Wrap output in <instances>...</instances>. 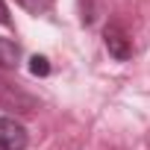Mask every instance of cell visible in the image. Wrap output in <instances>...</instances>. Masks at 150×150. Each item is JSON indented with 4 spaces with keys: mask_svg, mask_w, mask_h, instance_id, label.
Masks as SVG:
<instances>
[{
    "mask_svg": "<svg viewBox=\"0 0 150 150\" xmlns=\"http://www.w3.org/2000/svg\"><path fill=\"white\" fill-rule=\"evenodd\" d=\"M27 129L15 118H0V150H24Z\"/></svg>",
    "mask_w": 150,
    "mask_h": 150,
    "instance_id": "6da1fadb",
    "label": "cell"
},
{
    "mask_svg": "<svg viewBox=\"0 0 150 150\" xmlns=\"http://www.w3.org/2000/svg\"><path fill=\"white\" fill-rule=\"evenodd\" d=\"M103 41H106V50L115 56V59H129L132 56V44H129V38H127V33L118 27V24H109L106 30H103Z\"/></svg>",
    "mask_w": 150,
    "mask_h": 150,
    "instance_id": "7a4b0ae2",
    "label": "cell"
},
{
    "mask_svg": "<svg viewBox=\"0 0 150 150\" xmlns=\"http://www.w3.org/2000/svg\"><path fill=\"white\" fill-rule=\"evenodd\" d=\"M18 59H21V47L0 35V68H15Z\"/></svg>",
    "mask_w": 150,
    "mask_h": 150,
    "instance_id": "3957f363",
    "label": "cell"
},
{
    "mask_svg": "<svg viewBox=\"0 0 150 150\" xmlns=\"http://www.w3.org/2000/svg\"><path fill=\"white\" fill-rule=\"evenodd\" d=\"M18 3H21L27 12H33V15H44V12L53 9V0H18Z\"/></svg>",
    "mask_w": 150,
    "mask_h": 150,
    "instance_id": "277c9868",
    "label": "cell"
},
{
    "mask_svg": "<svg viewBox=\"0 0 150 150\" xmlns=\"http://www.w3.org/2000/svg\"><path fill=\"white\" fill-rule=\"evenodd\" d=\"M30 71L35 74V77H44V74L50 71V65H47V59H44V56H33V65H30Z\"/></svg>",
    "mask_w": 150,
    "mask_h": 150,
    "instance_id": "5b68a950",
    "label": "cell"
},
{
    "mask_svg": "<svg viewBox=\"0 0 150 150\" xmlns=\"http://www.w3.org/2000/svg\"><path fill=\"white\" fill-rule=\"evenodd\" d=\"M0 24H9V9H6L3 0H0Z\"/></svg>",
    "mask_w": 150,
    "mask_h": 150,
    "instance_id": "8992f818",
    "label": "cell"
}]
</instances>
